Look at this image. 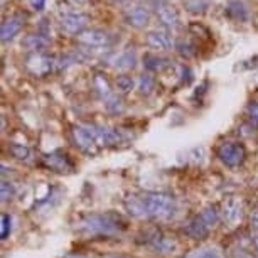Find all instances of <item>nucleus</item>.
<instances>
[{"instance_id": "obj_1", "label": "nucleus", "mask_w": 258, "mask_h": 258, "mask_svg": "<svg viewBox=\"0 0 258 258\" xmlns=\"http://www.w3.org/2000/svg\"><path fill=\"white\" fill-rule=\"evenodd\" d=\"M123 206L130 216L137 220H159L165 221L176 214V198L169 192L147 191L140 194H130L123 199Z\"/></svg>"}, {"instance_id": "obj_2", "label": "nucleus", "mask_w": 258, "mask_h": 258, "mask_svg": "<svg viewBox=\"0 0 258 258\" xmlns=\"http://www.w3.org/2000/svg\"><path fill=\"white\" fill-rule=\"evenodd\" d=\"M76 230L86 238H111L126 230V221L115 211L90 213L78 221Z\"/></svg>"}, {"instance_id": "obj_3", "label": "nucleus", "mask_w": 258, "mask_h": 258, "mask_svg": "<svg viewBox=\"0 0 258 258\" xmlns=\"http://www.w3.org/2000/svg\"><path fill=\"white\" fill-rule=\"evenodd\" d=\"M216 155L226 167L235 169V167H240V165H243V162H245L246 149L243 147V144L240 142H225L218 147Z\"/></svg>"}, {"instance_id": "obj_4", "label": "nucleus", "mask_w": 258, "mask_h": 258, "mask_svg": "<svg viewBox=\"0 0 258 258\" xmlns=\"http://www.w3.org/2000/svg\"><path fill=\"white\" fill-rule=\"evenodd\" d=\"M73 139H75L76 147L81 150L83 154L86 155H96L98 154V144L93 139V135L90 132V126L88 125H76L73 128Z\"/></svg>"}, {"instance_id": "obj_5", "label": "nucleus", "mask_w": 258, "mask_h": 258, "mask_svg": "<svg viewBox=\"0 0 258 258\" xmlns=\"http://www.w3.org/2000/svg\"><path fill=\"white\" fill-rule=\"evenodd\" d=\"M88 126L100 149L113 147V145H118L121 140H123L118 128H110V126H103V125H88Z\"/></svg>"}, {"instance_id": "obj_6", "label": "nucleus", "mask_w": 258, "mask_h": 258, "mask_svg": "<svg viewBox=\"0 0 258 258\" xmlns=\"http://www.w3.org/2000/svg\"><path fill=\"white\" fill-rule=\"evenodd\" d=\"M44 165L47 169L54 170L59 174H68L75 170V162L71 160V157L62 150H54V152L47 154L44 157Z\"/></svg>"}, {"instance_id": "obj_7", "label": "nucleus", "mask_w": 258, "mask_h": 258, "mask_svg": "<svg viewBox=\"0 0 258 258\" xmlns=\"http://www.w3.org/2000/svg\"><path fill=\"white\" fill-rule=\"evenodd\" d=\"M243 218V203L238 198H228L223 203L221 208V220H225L228 225L235 226Z\"/></svg>"}, {"instance_id": "obj_8", "label": "nucleus", "mask_w": 258, "mask_h": 258, "mask_svg": "<svg viewBox=\"0 0 258 258\" xmlns=\"http://www.w3.org/2000/svg\"><path fill=\"white\" fill-rule=\"evenodd\" d=\"M52 66H54V62H52L51 57L41 54V52H36L27 59V70L34 76H46L52 70Z\"/></svg>"}, {"instance_id": "obj_9", "label": "nucleus", "mask_w": 258, "mask_h": 258, "mask_svg": "<svg viewBox=\"0 0 258 258\" xmlns=\"http://www.w3.org/2000/svg\"><path fill=\"white\" fill-rule=\"evenodd\" d=\"M145 243H147L155 253H170V251H174V248H176V243L172 240H169V238L162 235L160 231L147 233V240H145Z\"/></svg>"}, {"instance_id": "obj_10", "label": "nucleus", "mask_w": 258, "mask_h": 258, "mask_svg": "<svg viewBox=\"0 0 258 258\" xmlns=\"http://www.w3.org/2000/svg\"><path fill=\"white\" fill-rule=\"evenodd\" d=\"M78 41L81 44H86L90 47H103L108 46L111 37L110 34H106L105 31H98V29H93V31H85L78 36Z\"/></svg>"}, {"instance_id": "obj_11", "label": "nucleus", "mask_w": 258, "mask_h": 258, "mask_svg": "<svg viewBox=\"0 0 258 258\" xmlns=\"http://www.w3.org/2000/svg\"><path fill=\"white\" fill-rule=\"evenodd\" d=\"M86 24H88V17H86L85 14L71 12V14H66V16L61 19V27L64 29L68 34H81L83 29L86 27Z\"/></svg>"}, {"instance_id": "obj_12", "label": "nucleus", "mask_w": 258, "mask_h": 258, "mask_svg": "<svg viewBox=\"0 0 258 258\" xmlns=\"http://www.w3.org/2000/svg\"><path fill=\"white\" fill-rule=\"evenodd\" d=\"M209 231H211V228L204 223L201 214H196V216L186 225V228H184V233H186L191 240H204V238H208Z\"/></svg>"}, {"instance_id": "obj_13", "label": "nucleus", "mask_w": 258, "mask_h": 258, "mask_svg": "<svg viewBox=\"0 0 258 258\" xmlns=\"http://www.w3.org/2000/svg\"><path fill=\"white\" fill-rule=\"evenodd\" d=\"M125 21L134 27H144L150 21V11L144 6H135L125 12Z\"/></svg>"}, {"instance_id": "obj_14", "label": "nucleus", "mask_w": 258, "mask_h": 258, "mask_svg": "<svg viewBox=\"0 0 258 258\" xmlns=\"http://www.w3.org/2000/svg\"><path fill=\"white\" fill-rule=\"evenodd\" d=\"M147 44L154 49H159V51H167L172 47V39H170L169 32L165 31H150L145 37Z\"/></svg>"}, {"instance_id": "obj_15", "label": "nucleus", "mask_w": 258, "mask_h": 258, "mask_svg": "<svg viewBox=\"0 0 258 258\" xmlns=\"http://www.w3.org/2000/svg\"><path fill=\"white\" fill-rule=\"evenodd\" d=\"M22 29V19L21 17H11L7 19L6 22L2 24V29H0V36H2V41L7 42L11 41L21 32Z\"/></svg>"}, {"instance_id": "obj_16", "label": "nucleus", "mask_w": 258, "mask_h": 258, "mask_svg": "<svg viewBox=\"0 0 258 258\" xmlns=\"http://www.w3.org/2000/svg\"><path fill=\"white\" fill-rule=\"evenodd\" d=\"M157 17H159V21L162 22V26L165 27L176 29L179 26V14L174 11V9L162 6V4L157 7Z\"/></svg>"}, {"instance_id": "obj_17", "label": "nucleus", "mask_w": 258, "mask_h": 258, "mask_svg": "<svg viewBox=\"0 0 258 258\" xmlns=\"http://www.w3.org/2000/svg\"><path fill=\"white\" fill-rule=\"evenodd\" d=\"M184 258H223V253L218 246L206 245V246H199L196 250L189 251Z\"/></svg>"}, {"instance_id": "obj_18", "label": "nucleus", "mask_w": 258, "mask_h": 258, "mask_svg": "<svg viewBox=\"0 0 258 258\" xmlns=\"http://www.w3.org/2000/svg\"><path fill=\"white\" fill-rule=\"evenodd\" d=\"M93 88L96 90V93L100 95V98H103L105 101L113 96V91H111L110 81L106 80L103 75H95V78H93Z\"/></svg>"}, {"instance_id": "obj_19", "label": "nucleus", "mask_w": 258, "mask_h": 258, "mask_svg": "<svg viewBox=\"0 0 258 258\" xmlns=\"http://www.w3.org/2000/svg\"><path fill=\"white\" fill-rule=\"evenodd\" d=\"M9 152L12 154L14 159L21 160V162H31L32 160V150L27 145L22 144H11L9 145Z\"/></svg>"}, {"instance_id": "obj_20", "label": "nucleus", "mask_w": 258, "mask_h": 258, "mask_svg": "<svg viewBox=\"0 0 258 258\" xmlns=\"http://www.w3.org/2000/svg\"><path fill=\"white\" fill-rule=\"evenodd\" d=\"M199 214L209 228H214L221 220V211L216 206H206Z\"/></svg>"}, {"instance_id": "obj_21", "label": "nucleus", "mask_w": 258, "mask_h": 258, "mask_svg": "<svg viewBox=\"0 0 258 258\" xmlns=\"http://www.w3.org/2000/svg\"><path fill=\"white\" fill-rule=\"evenodd\" d=\"M135 54L132 51H125L121 52V54H118L113 59V66L118 68V70H132V68L135 66Z\"/></svg>"}, {"instance_id": "obj_22", "label": "nucleus", "mask_w": 258, "mask_h": 258, "mask_svg": "<svg viewBox=\"0 0 258 258\" xmlns=\"http://www.w3.org/2000/svg\"><path fill=\"white\" fill-rule=\"evenodd\" d=\"M144 64L149 71H164L170 66V61L165 57H157V56H147L144 59Z\"/></svg>"}, {"instance_id": "obj_23", "label": "nucleus", "mask_w": 258, "mask_h": 258, "mask_svg": "<svg viewBox=\"0 0 258 258\" xmlns=\"http://www.w3.org/2000/svg\"><path fill=\"white\" fill-rule=\"evenodd\" d=\"M105 108H106V111H110L111 115H120V113H123L125 103L118 95H113L111 98L105 101Z\"/></svg>"}, {"instance_id": "obj_24", "label": "nucleus", "mask_w": 258, "mask_h": 258, "mask_svg": "<svg viewBox=\"0 0 258 258\" xmlns=\"http://www.w3.org/2000/svg\"><path fill=\"white\" fill-rule=\"evenodd\" d=\"M155 88H157V83H155V80L152 76H149V75H144V76H140V80H139V90H140V93L145 95V96H149V95H152Z\"/></svg>"}, {"instance_id": "obj_25", "label": "nucleus", "mask_w": 258, "mask_h": 258, "mask_svg": "<svg viewBox=\"0 0 258 258\" xmlns=\"http://www.w3.org/2000/svg\"><path fill=\"white\" fill-rule=\"evenodd\" d=\"M24 44H26L31 51H39L44 46H47V39L44 36H41V34H32V36H29L26 39Z\"/></svg>"}, {"instance_id": "obj_26", "label": "nucleus", "mask_w": 258, "mask_h": 258, "mask_svg": "<svg viewBox=\"0 0 258 258\" xmlns=\"http://www.w3.org/2000/svg\"><path fill=\"white\" fill-rule=\"evenodd\" d=\"M228 14H230V16H233L235 19H238V21H245V19L248 17L246 9L240 2V0H235V2L230 4V7H228Z\"/></svg>"}, {"instance_id": "obj_27", "label": "nucleus", "mask_w": 258, "mask_h": 258, "mask_svg": "<svg viewBox=\"0 0 258 258\" xmlns=\"http://www.w3.org/2000/svg\"><path fill=\"white\" fill-rule=\"evenodd\" d=\"M14 196H16V186H14L11 181L4 179L2 186H0V198H2V203H9Z\"/></svg>"}, {"instance_id": "obj_28", "label": "nucleus", "mask_w": 258, "mask_h": 258, "mask_svg": "<svg viewBox=\"0 0 258 258\" xmlns=\"http://www.w3.org/2000/svg\"><path fill=\"white\" fill-rule=\"evenodd\" d=\"M134 80L130 76H118L116 78V90L120 91V93H128L130 90H134Z\"/></svg>"}, {"instance_id": "obj_29", "label": "nucleus", "mask_w": 258, "mask_h": 258, "mask_svg": "<svg viewBox=\"0 0 258 258\" xmlns=\"http://www.w3.org/2000/svg\"><path fill=\"white\" fill-rule=\"evenodd\" d=\"M0 220H2V226H0V238H2V240H6V238L11 235V231H12V218H11V214L4 213Z\"/></svg>"}, {"instance_id": "obj_30", "label": "nucleus", "mask_w": 258, "mask_h": 258, "mask_svg": "<svg viewBox=\"0 0 258 258\" xmlns=\"http://www.w3.org/2000/svg\"><path fill=\"white\" fill-rule=\"evenodd\" d=\"M176 47H177L179 54L184 57H191V56H194V52H196V49H194V46L191 42H186V41H179Z\"/></svg>"}, {"instance_id": "obj_31", "label": "nucleus", "mask_w": 258, "mask_h": 258, "mask_svg": "<svg viewBox=\"0 0 258 258\" xmlns=\"http://www.w3.org/2000/svg\"><path fill=\"white\" fill-rule=\"evenodd\" d=\"M248 120L251 121V125L258 126V103L256 101H253V103L248 105Z\"/></svg>"}, {"instance_id": "obj_32", "label": "nucleus", "mask_w": 258, "mask_h": 258, "mask_svg": "<svg viewBox=\"0 0 258 258\" xmlns=\"http://www.w3.org/2000/svg\"><path fill=\"white\" fill-rule=\"evenodd\" d=\"M186 6L189 11H192V12H203L204 9L208 7V2L206 0H189Z\"/></svg>"}, {"instance_id": "obj_33", "label": "nucleus", "mask_w": 258, "mask_h": 258, "mask_svg": "<svg viewBox=\"0 0 258 258\" xmlns=\"http://www.w3.org/2000/svg\"><path fill=\"white\" fill-rule=\"evenodd\" d=\"M29 2H31V7L34 11H42L46 6V0H29Z\"/></svg>"}, {"instance_id": "obj_34", "label": "nucleus", "mask_w": 258, "mask_h": 258, "mask_svg": "<svg viewBox=\"0 0 258 258\" xmlns=\"http://www.w3.org/2000/svg\"><path fill=\"white\" fill-rule=\"evenodd\" d=\"M78 2H86V0H78Z\"/></svg>"}]
</instances>
